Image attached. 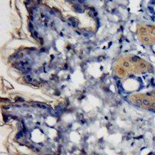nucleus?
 Listing matches in <instances>:
<instances>
[{
	"label": "nucleus",
	"mask_w": 155,
	"mask_h": 155,
	"mask_svg": "<svg viewBox=\"0 0 155 155\" xmlns=\"http://www.w3.org/2000/svg\"><path fill=\"white\" fill-rule=\"evenodd\" d=\"M15 100H16V102H17V101H20V102H23V101H24L23 99H22V98H20V97H16Z\"/></svg>",
	"instance_id": "423d86ee"
},
{
	"label": "nucleus",
	"mask_w": 155,
	"mask_h": 155,
	"mask_svg": "<svg viewBox=\"0 0 155 155\" xmlns=\"http://www.w3.org/2000/svg\"><path fill=\"white\" fill-rule=\"evenodd\" d=\"M23 134H23V131H19V132L17 134V135H16V137L19 138H19H22L23 137Z\"/></svg>",
	"instance_id": "7ed1b4c3"
},
{
	"label": "nucleus",
	"mask_w": 155,
	"mask_h": 155,
	"mask_svg": "<svg viewBox=\"0 0 155 155\" xmlns=\"http://www.w3.org/2000/svg\"><path fill=\"white\" fill-rule=\"evenodd\" d=\"M29 27H30V31H33V30H34V26H33V24H32L31 23H29Z\"/></svg>",
	"instance_id": "39448f33"
},
{
	"label": "nucleus",
	"mask_w": 155,
	"mask_h": 155,
	"mask_svg": "<svg viewBox=\"0 0 155 155\" xmlns=\"http://www.w3.org/2000/svg\"><path fill=\"white\" fill-rule=\"evenodd\" d=\"M33 37H34V38H38V33L36 31H34V34H33Z\"/></svg>",
	"instance_id": "20e7f679"
},
{
	"label": "nucleus",
	"mask_w": 155,
	"mask_h": 155,
	"mask_svg": "<svg viewBox=\"0 0 155 155\" xmlns=\"http://www.w3.org/2000/svg\"><path fill=\"white\" fill-rule=\"evenodd\" d=\"M32 106H33V107H37V108H41V109H47V106H45V105H44V104H33L32 105Z\"/></svg>",
	"instance_id": "f257e3e1"
},
{
	"label": "nucleus",
	"mask_w": 155,
	"mask_h": 155,
	"mask_svg": "<svg viewBox=\"0 0 155 155\" xmlns=\"http://www.w3.org/2000/svg\"><path fill=\"white\" fill-rule=\"evenodd\" d=\"M25 81H27V83H31L32 81H33V78H31V76L27 75V77L25 78Z\"/></svg>",
	"instance_id": "f03ea898"
},
{
	"label": "nucleus",
	"mask_w": 155,
	"mask_h": 155,
	"mask_svg": "<svg viewBox=\"0 0 155 155\" xmlns=\"http://www.w3.org/2000/svg\"><path fill=\"white\" fill-rule=\"evenodd\" d=\"M133 61H139V58H137V57H134L132 59Z\"/></svg>",
	"instance_id": "0eeeda50"
},
{
	"label": "nucleus",
	"mask_w": 155,
	"mask_h": 155,
	"mask_svg": "<svg viewBox=\"0 0 155 155\" xmlns=\"http://www.w3.org/2000/svg\"><path fill=\"white\" fill-rule=\"evenodd\" d=\"M5 109H9V107H5Z\"/></svg>",
	"instance_id": "6e6552de"
}]
</instances>
